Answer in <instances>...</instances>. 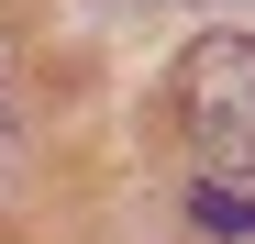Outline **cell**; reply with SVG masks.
<instances>
[{
  "mask_svg": "<svg viewBox=\"0 0 255 244\" xmlns=\"http://www.w3.org/2000/svg\"><path fill=\"white\" fill-rule=\"evenodd\" d=\"M178 133L200 144L211 178L255 189V45L244 33H200L178 56Z\"/></svg>",
  "mask_w": 255,
  "mask_h": 244,
  "instance_id": "6da1fadb",
  "label": "cell"
},
{
  "mask_svg": "<svg viewBox=\"0 0 255 244\" xmlns=\"http://www.w3.org/2000/svg\"><path fill=\"white\" fill-rule=\"evenodd\" d=\"M189 222H200L211 244H255V189H244V178H200V189H189Z\"/></svg>",
  "mask_w": 255,
  "mask_h": 244,
  "instance_id": "7a4b0ae2",
  "label": "cell"
},
{
  "mask_svg": "<svg viewBox=\"0 0 255 244\" xmlns=\"http://www.w3.org/2000/svg\"><path fill=\"white\" fill-rule=\"evenodd\" d=\"M11 133H22V111H11V67H0V178H11Z\"/></svg>",
  "mask_w": 255,
  "mask_h": 244,
  "instance_id": "3957f363",
  "label": "cell"
}]
</instances>
